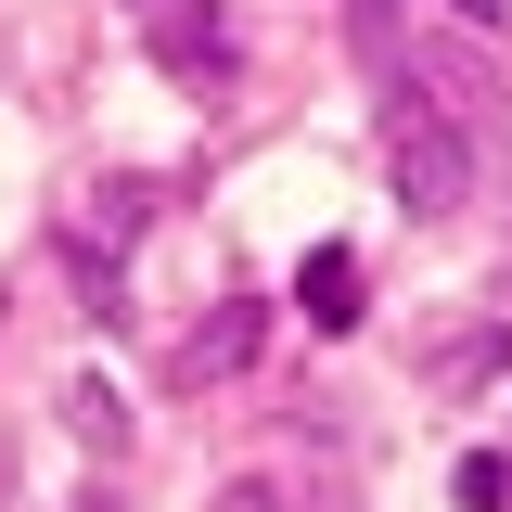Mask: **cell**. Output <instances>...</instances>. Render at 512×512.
<instances>
[{
  "label": "cell",
  "instance_id": "2",
  "mask_svg": "<svg viewBox=\"0 0 512 512\" xmlns=\"http://www.w3.org/2000/svg\"><path fill=\"white\" fill-rule=\"evenodd\" d=\"M397 90H410V103H436L448 128H474V141H487V128H500V77H487V64L461 52V39H410V52H397Z\"/></svg>",
  "mask_w": 512,
  "mask_h": 512
},
{
  "label": "cell",
  "instance_id": "3",
  "mask_svg": "<svg viewBox=\"0 0 512 512\" xmlns=\"http://www.w3.org/2000/svg\"><path fill=\"white\" fill-rule=\"evenodd\" d=\"M141 218H154L141 180H77V192H64V244H77V269H116V256L141 244Z\"/></svg>",
  "mask_w": 512,
  "mask_h": 512
},
{
  "label": "cell",
  "instance_id": "5",
  "mask_svg": "<svg viewBox=\"0 0 512 512\" xmlns=\"http://www.w3.org/2000/svg\"><path fill=\"white\" fill-rule=\"evenodd\" d=\"M256 333H269V308H256V295H218V308L180 333V384H231L256 359Z\"/></svg>",
  "mask_w": 512,
  "mask_h": 512
},
{
  "label": "cell",
  "instance_id": "12",
  "mask_svg": "<svg viewBox=\"0 0 512 512\" xmlns=\"http://www.w3.org/2000/svg\"><path fill=\"white\" fill-rule=\"evenodd\" d=\"M500 295H512V244H500Z\"/></svg>",
  "mask_w": 512,
  "mask_h": 512
},
{
  "label": "cell",
  "instance_id": "10",
  "mask_svg": "<svg viewBox=\"0 0 512 512\" xmlns=\"http://www.w3.org/2000/svg\"><path fill=\"white\" fill-rule=\"evenodd\" d=\"M218 512H282V487H256V474H244V487H231Z\"/></svg>",
  "mask_w": 512,
  "mask_h": 512
},
{
  "label": "cell",
  "instance_id": "6",
  "mask_svg": "<svg viewBox=\"0 0 512 512\" xmlns=\"http://www.w3.org/2000/svg\"><path fill=\"white\" fill-rule=\"evenodd\" d=\"M295 308H308V333H359V256L320 244L308 269H295Z\"/></svg>",
  "mask_w": 512,
  "mask_h": 512
},
{
  "label": "cell",
  "instance_id": "9",
  "mask_svg": "<svg viewBox=\"0 0 512 512\" xmlns=\"http://www.w3.org/2000/svg\"><path fill=\"white\" fill-rule=\"evenodd\" d=\"M512 359V333H461V346H436V384H487Z\"/></svg>",
  "mask_w": 512,
  "mask_h": 512
},
{
  "label": "cell",
  "instance_id": "8",
  "mask_svg": "<svg viewBox=\"0 0 512 512\" xmlns=\"http://www.w3.org/2000/svg\"><path fill=\"white\" fill-rule=\"evenodd\" d=\"M448 500H461V512H500V500H512V461H500V448H474V461L448 474Z\"/></svg>",
  "mask_w": 512,
  "mask_h": 512
},
{
  "label": "cell",
  "instance_id": "4",
  "mask_svg": "<svg viewBox=\"0 0 512 512\" xmlns=\"http://www.w3.org/2000/svg\"><path fill=\"white\" fill-rule=\"evenodd\" d=\"M154 64L205 90V77H231V64H244V39H231V13H192V0H154Z\"/></svg>",
  "mask_w": 512,
  "mask_h": 512
},
{
  "label": "cell",
  "instance_id": "7",
  "mask_svg": "<svg viewBox=\"0 0 512 512\" xmlns=\"http://www.w3.org/2000/svg\"><path fill=\"white\" fill-rule=\"evenodd\" d=\"M64 423H77L90 448H128V397L116 384H64Z\"/></svg>",
  "mask_w": 512,
  "mask_h": 512
},
{
  "label": "cell",
  "instance_id": "13",
  "mask_svg": "<svg viewBox=\"0 0 512 512\" xmlns=\"http://www.w3.org/2000/svg\"><path fill=\"white\" fill-rule=\"evenodd\" d=\"M141 13H154V0H141Z\"/></svg>",
  "mask_w": 512,
  "mask_h": 512
},
{
  "label": "cell",
  "instance_id": "1",
  "mask_svg": "<svg viewBox=\"0 0 512 512\" xmlns=\"http://www.w3.org/2000/svg\"><path fill=\"white\" fill-rule=\"evenodd\" d=\"M384 180H397V205L410 218H461L474 205V128H448L436 103H384Z\"/></svg>",
  "mask_w": 512,
  "mask_h": 512
},
{
  "label": "cell",
  "instance_id": "11",
  "mask_svg": "<svg viewBox=\"0 0 512 512\" xmlns=\"http://www.w3.org/2000/svg\"><path fill=\"white\" fill-rule=\"evenodd\" d=\"M448 13H461V26H500V13H512V0H448Z\"/></svg>",
  "mask_w": 512,
  "mask_h": 512
}]
</instances>
